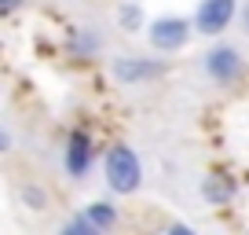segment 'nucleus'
Masks as SVG:
<instances>
[{"label":"nucleus","mask_w":249,"mask_h":235,"mask_svg":"<svg viewBox=\"0 0 249 235\" xmlns=\"http://www.w3.org/2000/svg\"><path fill=\"white\" fill-rule=\"evenodd\" d=\"M59 235H81V232H77V228L70 224V220H66V228H59Z\"/></svg>","instance_id":"nucleus-17"},{"label":"nucleus","mask_w":249,"mask_h":235,"mask_svg":"<svg viewBox=\"0 0 249 235\" xmlns=\"http://www.w3.org/2000/svg\"><path fill=\"white\" fill-rule=\"evenodd\" d=\"M238 22H242V33L249 37V0H242V4H238Z\"/></svg>","instance_id":"nucleus-14"},{"label":"nucleus","mask_w":249,"mask_h":235,"mask_svg":"<svg viewBox=\"0 0 249 235\" xmlns=\"http://www.w3.org/2000/svg\"><path fill=\"white\" fill-rule=\"evenodd\" d=\"M238 19V0H198L195 15H191V30L202 37H220L231 30Z\"/></svg>","instance_id":"nucleus-4"},{"label":"nucleus","mask_w":249,"mask_h":235,"mask_svg":"<svg viewBox=\"0 0 249 235\" xmlns=\"http://www.w3.org/2000/svg\"><path fill=\"white\" fill-rule=\"evenodd\" d=\"M103 180L114 195H136L143 188V162L128 143H114L103 155Z\"/></svg>","instance_id":"nucleus-1"},{"label":"nucleus","mask_w":249,"mask_h":235,"mask_svg":"<svg viewBox=\"0 0 249 235\" xmlns=\"http://www.w3.org/2000/svg\"><path fill=\"white\" fill-rule=\"evenodd\" d=\"M70 224H73V228H77V232H81V235H103V232H99V228H92V224H88V220H85V217H81V213H73V217H70Z\"/></svg>","instance_id":"nucleus-12"},{"label":"nucleus","mask_w":249,"mask_h":235,"mask_svg":"<svg viewBox=\"0 0 249 235\" xmlns=\"http://www.w3.org/2000/svg\"><path fill=\"white\" fill-rule=\"evenodd\" d=\"M103 40L95 37L92 30H85V26H77V30H70V52L73 55H95L99 52Z\"/></svg>","instance_id":"nucleus-9"},{"label":"nucleus","mask_w":249,"mask_h":235,"mask_svg":"<svg viewBox=\"0 0 249 235\" xmlns=\"http://www.w3.org/2000/svg\"><path fill=\"white\" fill-rule=\"evenodd\" d=\"M202 74L213 85H238L246 78V55L234 44H213L202 55Z\"/></svg>","instance_id":"nucleus-2"},{"label":"nucleus","mask_w":249,"mask_h":235,"mask_svg":"<svg viewBox=\"0 0 249 235\" xmlns=\"http://www.w3.org/2000/svg\"><path fill=\"white\" fill-rule=\"evenodd\" d=\"M62 165H66V173H70L73 180H81V176L95 165V143H92V136H88L85 129H73V133L66 136V147H62Z\"/></svg>","instance_id":"nucleus-6"},{"label":"nucleus","mask_w":249,"mask_h":235,"mask_svg":"<svg viewBox=\"0 0 249 235\" xmlns=\"http://www.w3.org/2000/svg\"><path fill=\"white\" fill-rule=\"evenodd\" d=\"M11 147H15V136H11L8 129H4V125H0V155H8Z\"/></svg>","instance_id":"nucleus-13"},{"label":"nucleus","mask_w":249,"mask_h":235,"mask_svg":"<svg viewBox=\"0 0 249 235\" xmlns=\"http://www.w3.org/2000/svg\"><path fill=\"white\" fill-rule=\"evenodd\" d=\"M22 206L26 210H48V195H44V188H37V184H22Z\"/></svg>","instance_id":"nucleus-10"},{"label":"nucleus","mask_w":249,"mask_h":235,"mask_svg":"<svg viewBox=\"0 0 249 235\" xmlns=\"http://www.w3.org/2000/svg\"><path fill=\"white\" fill-rule=\"evenodd\" d=\"M165 235H195V232H191V228H187V224H172V228H169V232H165Z\"/></svg>","instance_id":"nucleus-16"},{"label":"nucleus","mask_w":249,"mask_h":235,"mask_svg":"<svg viewBox=\"0 0 249 235\" xmlns=\"http://www.w3.org/2000/svg\"><path fill=\"white\" fill-rule=\"evenodd\" d=\"M22 4H26V0H0V11H4V15H11V11H18Z\"/></svg>","instance_id":"nucleus-15"},{"label":"nucleus","mask_w":249,"mask_h":235,"mask_svg":"<svg viewBox=\"0 0 249 235\" xmlns=\"http://www.w3.org/2000/svg\"><path fill=\"white\" fill-rule=\"evenodd\" d=\"M202 195L209 198V202H227V198H231V188L220 184V176H209V180L202 184Z\"/></svg>","instance_id":"nucleus-11"},{"label":"nucleus","mask_w":249,"mask_h":235,"mask_svg":"<svg viewBox=\"0 0 249 235\" xmlns=\"http://www.w3.org/2000/svg\"><path fill=\"white\" fill-rule=\"evenodd\" d=\"M147 40H150V48L154 52H161V55H172V52H179V48H187V40H191V19H183V15H158V19H150L147 26Z\"/></svg>","instance_id":"nucleus-3"},{"label":"nucleus","mask_w":249,"mask_h":235,"mask_svg":"<svg viewBox=\"0 0 249 235\" xmlns=\"http://www.w3.org/2000/svg\"><path fill=\"white\" fill-rule=\"evenodd\" d=\"M81 217L107 235V232H114V224H117V206H110V202H103V198H99V202H88L85 210H81Z\"/></svg>","instance_id":"nucleus-7"},{"label":"nucleus","mask_w":249,"mask_h":235,"mask_svg":"<svg viewBox=\"0 0 249 235\" xmlns=\"http://www.w3.org/2000/svg\"><path fill=\"white\" fill-rule=\"evenodd\" d=\"M110 74H114V81H121V85L140 88V85H150V81L161 78L165 63L161 59H150V55H121V59L110 63Z\"/></svg>","instance_id":"nucleus-5"},{"label":"nucleus","mask_w":249,"mask_h":235,"mask_svg":"<svg viewBox=\"0 0 249 235\" xmlns=\"http://www.w3.org/2000/svg\"><path fill=\"white\" fill-rule=\"evenodd\" d=\"M117 26L128 33H140L143 26H147V19H143V8L136 4V0H121V8H117Z\"/></svg>","instance_id":"nucleus-8"}]
</instances>
